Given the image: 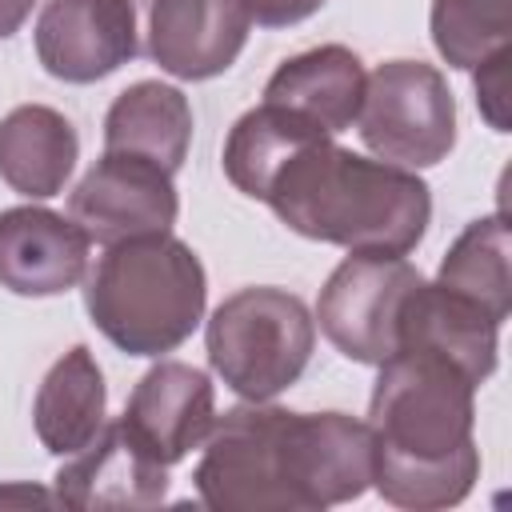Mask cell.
I'll use <instances>...</instances> for the list:
<instances>
[{
	"mask_svg": "<svg viewBox=\"0 0 512 512\" xmlns=\"http://www.w3.org/2000/svg\"><path fill=\"white\" fill-rule=\"evenodd\" d=\"M36 60L64 84H96L136 52L132 0H44L36 16Z\"/></svg>",
	"mask_w": 512,
	"mask_h": 512,
	"instance_id": "obj_9",
	"label": "cell"
},
{
	"mask_svg": "<svg viewBox=\"0 0 512 512\" xmlns=\"http://www.w3.org/2000/svg\"><path fill=\"white\" fill-rule=\"evenodd\" d=\"M356 132L376 160L432 168L456 144V100L440 68L424 60H384L356 112Z\"/></svg>",
	"mask_w": 512,
	"mask_h": 512,
	"instance_id": "obj_6",
	"label": "cell"
},
{
	"mask_svg": "<svg viewBox=\"0 0 512 512\" xmlns=\"http://www.w3.org/2000/svg\"><path fill=\"white\" fill-rule=\"evenodd\" d=\"M252 32L244 0H152L148 56L176 80H212L236 64Z\"/></svg>",
	"mask_w": 512,
	"mask_h": 512,
	"instance_id": "obj_12",
	"label": "cell"
},
{
	"mask_svg": "<svg viewBox=\"0 0 512 512\" xmlns=\"http://www.w3.org/2000/svg\"><path fill=\"white\" fill-rule=\"evenodd\" d=\"M204 344L212 372L240 400H272L304 376L316 348V320L296 292L252 284L216 304Z\"/></svg>",
	"mask_w": 512,
	"mask_h": 512,
	"instance_id": "obj_4",
	"label": "cell"
},
{
	"mask_svg": "<svg viewBox=\"0 0 512 512\" xmlns=\"http://www.w3.org/2000/svg\"><path fill=\"white\" fill-rule=\"evenodd\" d=\"M508 64H512V48L488 56L476 72V104H480V116L488 120V128L496 132H508Z\"/></svg>",
	"mask_w": 512,
	"mask_h": 512,
	"instance_id": "obj_23",
	"label": "cell"
},
{
	"mask_svg": "<svg viewBox=\"0 0 512 512\" xmlns=\"http://www.w3.org/2000/svg\"><path fill=\"white\" fill-rule=\"evenodd\" d=\"M204 304V264L172 232L108 244L84 276V308L92 324L128 356L176 352L200 328Z\"/></svg>",
	"mask_w": 512,
	"mask_h": 512,
	"instance_id": "obj_3",
	"label": "cell"
},
{
	"mask_svg": "<svg viewBox=\"0 0 512 512\" xmlns=\"http://www.w3.org/2000/svg\"><path fill=\"white\" fill-rule=\"evenodd\" d=\"M396 348H432L460 364L476 384L496 372L500 352V324L476 308L472 300L456 296L440 280H420L404 308H400V344Z\"/></svg>",
	"mask_w": 512,
	"mask_h": 512,
	"instance_id": "obj_15",
	"label": "cell"
},
{
	"mask_svg": "<svg viewBox=\"0 0 512 512\" xmlns=\"http://www.w3.org/2000/svg\"><path fill=\"white\" fill-rule=\"evenodd\" d=\"M88 236L72 216L40 204L0 212V288L16 296H60L88 276Z\"/></svg>",
	"mask_w": 512,
	"mask_h": 512,
	"instance_id": "obj_13",
	"label": "cell"
},
{
	"mask_svg": "<svg viewBox=\"0 0 512 512\" xmlns=\"http://www.w3.org/2000/svg\"><path fill=\"white\" fill-rule=\"evenodd\" d=\"M260 28H288L324 8V0H244Z\"/></svg>",
	"mask_w": 512,
	"mask_h": 512,
	"instance_id": "obj_24",
	"label": "cell"
},
{
	"mask_svg": "<svg viewBox=\"0 0 512 512\" xmlns=\"http://www.w3.org/2000/svg\"><path fill=\"white\" fill-rule=\"evenodd\" d=\"M80 156L72 120L48 104H20L0 120V180L28 196H60Z\"/></svg>",
	"mask_w": 512,
	"mask_h": 512,
	"instance_id": "obj_18",
	"label": "cell"
},
{
	"mask_svg": "<svg viewBox=\"0 0 512 512\" xmlns=\"http://www.w3.org/2000/svg\"><path fill=\"white\" fill-rule=\"evenodd\" d=\"M288 424L292 412L268 400L224 412L192 472L200 504L212 512H300L288 472Z\"/></svg>",
	"mask_w": 512,
	"mask_h": 512,
	"instance_id": "obj_5",
	"label": "cell"
},
{
	"mask_svg": "<svg viewBox=\"0 0 512 512\" xmlns=\"http://www.w3.org/2000/svg\"><path fill=\"white\" fill-rule=\"evenodd\" d=\"M288 472L300 512L348 504L372 488V428L348 412H292Z\"/></svg>",
	"mask_w": 512,
	"mask_h": 512,
	"instance_id": "obj_10",
	"label": "cell"
},
{
	"mask_svg": "<svg viewBox=\"0 0 512 512\" xmlns=\"http://www.w3.org/2000/svg\"><path fill=\"white\" fill-rule=\"evenodd\" d=\"M428 28L444 64L472 72L512 48V0H432Z\"/></svg>",
	"mask_w": 512,
	"mask_h": 512,
	"instance_id": "obj_22",
	"label": "cell"
},
{
	"mask_svg": "<svg viewBox=\"0 0 512 512\" xmlns=\"http://www.w3.org/2000/svg\"><path fill=\"white\" fill-rule=\"evenodd\" d=\"M508 252H512V236H508V220L504 212L480 216L472 220L452 248L440 260L436 280L444 288H452L456 296L472 300L476 308H484L496 324L508 320L512 312V272H508Z\"/></svg>",
	"mask_w": 512,
	"mask_h": 512,
	"instance_id": "obj_21",
	"label": "cell"
},
{
	"mask_svg": "<svg viewBox=\"0 0 512 512\" xmlns=\"http://www.w3.org/2000/svg\"><path fill=\"white\" fill-rule=\"evenodd\" d=\"M192 144V104L180 88L164 80L128 84L104 116V152H128L180 172Z\"/></svg>",
	"mask_w": 512,
	"mask_h": 512,
	"instance_id": "obj_19",
	"label": "cell"
},
{
	"mask_svg": "<svg viewBox=\"0 0 512 512\" xmlns=\"http://www.w3.org/2000/svg\"><path fill=\"white\" fill-rule=\"evenodd\" d=\"M168 496V468L152 460L120 420L80 448L56 472V504L64 508H156Z\"/></svg>",
	"mask_w": 512,
	"mask_h": 512,
	"instance_id": "obj_14",
	"label": "cell"
},
{
	"mask_svg": "<svg viewBox=\"0 0 512 512\" xmlns=\"http://www.w3.org/2000/svg\"><path fill=\"white\" fill-rule=\"evenodd\" d=\"M368 400L372 488L392 508L440 512L480 480L476 380L432 348H396L376 364Z\"/></svg>",
	"mask_w": 512,
	"mask_h": 512,
	"instance_id": "obj_1",
	"label": "cell"
},
{
	"mask_svg": "<svg viewBox=\"0 0 512 512\" xmlns=\"http://www.w3.org/2000/svg\"><path fill=\"white\" fill-rule=\"evenodd\" d=\"M120 424L152 460L164 468L180 464L216 424V392L208 372L184 360L152 364L136 380Z\"/></svg>",
	"mask_w": 512,
	"mask_h": 512,
	"instance_id": "obj_11",
	"label": "cell"
},
{
	"mask_svg": "<svg viewBox=\"0 0 512 512\" xmlns=\"http://www.w3.org/2000/svg\"><path fill=\"white\" fill-rule=\"evenodd\" d=\"M104 372L88 344L68 348L40 380L32 400V428L52 456H76L108 424Z\"/></svg>",
	"mask_w": 512,
	"mask_h": 512,
	"instance_id": "obj_17",
	"label": "cell"
},
{
	"mask_svg": "<svg viewBox=\"0 0 512 512\" xmlns=\"http://www.w3.org/2000/svg\"><path fill=\"white\" fill-rule=\"evenodd\" d=\"M324 136L328 132L320 124H312L308 116L260 100L256 108H248L232 124V132L224 140V176L232 180L236 192H244L252 200H264L272 176L300 148H308V144H316Z\"/></svg>",
	"mask_w": 512,
	"mask_h": 512,
	"instance_id": "obj_20",
	"label": "cell"
},
{
	"mask_svg": "<svg viewBox=\"0 0 512 512\" xmlns=\"http://www.w3.org/2000/svg\"><path fill=\"white\" fill-rule=\"evenodd\" d=\"M32 4L36 0H0V40L20 32V24L32 16Z\"/></svg>",
	"mask_w": 512,
	"mask_h": 512,
	"instance_id": "obj_25",
	"label": "cell"
},
{
	"mask_svg": "<svg viewBox=\"0 0 512 512\" xmlns=\"http://www.w3.org/2000/svg\"><path fill=\"white\" fill-rule=\"evenodd\" d=\"M264 204L304 240L376 256H408L432 220V192L412 168L368 160L332 136L300 148L272 176Z\"/></svg>",
	"mask_w": 512,
	"mask_h": 512,
	"instance_id": "obj_2",
	"label": "cell"
},
{
	"mask_svg": "<svg viewBox=\"0 0 512 512\" xmlns=\"http://www.w3.org/2000/svg\"><path fill=\"white\" fill-rule=\"evenodd\" d=\"M364 60L344 44H320L308 52L288 56L264 84V100L292 108L320 124L328 136L356 124L360 100H364Z\"/></svg>",
	"mask_w": 512,
	"mask_h": 512,
	"instance_id": "obj_16",
	"label": "cell"
},
{
	"mask_svg": "<svg viewBox=\"0 0 512 512\" xmlns=\"http://www.w3.org/2000/svg\"><path fill=\"white\" fill-rule=\"evenodd\" d=\"M420 280V268L404 256H344L316 300L320 332L340 356L356 364H384L400 344V308Z\"/></svg>",
	"mask_w": 512,
	"mask_h": 512,
	"instance_id": "obj_7",
	"label": "cell"
},
{
	"mask_svg": "<svg viewBox=\"0 0 512 512\" xmlns=\"http://www.w3.org/2000/svg\"><path fill=\"white\" fill-rule=\"evenodd\" d=\"M68 216L96 244H120L132 236L172 232L180 216V196L172 172L144 156L104 152L80 184L68 192Z\"/></svg>",
	"mask_w": 512,
	"mask_h": 512,
	"instance_id": "obj_8",
	"label": "cell"
}]
</instances>
